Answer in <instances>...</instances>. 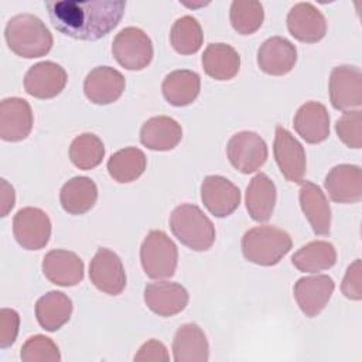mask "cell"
<instances>
[{
  "mask_svg": "<svg viewBox=\"0 0 362 362\" xmlns=\"http://www.w3.org/2000/svg\"><path fill=\"white\" fill-rule=\"evenodd\" d=\"M298 198L301 209L308 219L314 233L318 236L329 235L331 208L322 189L311 181H303Z\"/></svg>",
  "mask_w": 362,
  "mask_h": 362,
  "instance_id": "cell-23",
  "label": "cell"
},
{
  "mask_svg": "<svg viewBox=\"0 0 362 362\" xmlns=\"http://www.w3.org/2000/svg\"><path fill=\"white\" fill-rule=\"evenodd\" d=\"M276 195L274 182L264 173L256 174L250 180L245 195V204L250 218L256 222L269 221L274 211Z\"/></svg>",
  "mask_w": 362,
  "mask_h": 362,
  "instance_id": "cell-25",
  "label": "cell"
},
{
  "mask_svg": "<svg viewBox=\"0 0 362 362\" xmlns=\"http://www.w3.org/2000/svg\"><path fill=\"white\" fill-rule=\"evenodd\" d=\"M335 288L334 280L327 274L307 276L297 280L293 293L294 298L307 317L318 315L328 304Z\"/></svg>",
  "mask_w": 362,
  "mask_h": 362,
  "instance_id": "cell-14",
  "label": "cell"
},
{
  "mask_svg": "<svg viewBox=\"0 0 362 362\" xmlns=\"http://www.w3.org/2000/svg\"><path fill=\"white\" fill-rule=\"evenodd\" d=\"M124 76L112 66H96L85 78V96L95 105H109L116 102L123 90Z\"/></svg>",
  "mask_w": 362,
  "mask_h": 362,
  "instance_id": "cell-17",
  "label": "cell"
},
{
  "mask_svg": "<svg viewBox=\"0 0 362 362\" xmlns=\"http://www.w3.org/2000/svg\"><path fill=\"white\" fill-rule=\"evenodd\" d=\"M112 54L123 68L140 71L153 59V42L143 30L126 27L116 34L112 42Z\"/></svg>",
  "mask_w": 362,
  "mask_h": 362,
  "instance_id": "cell-6",
  "label": "cell"
},
{
  "mask_svg": "<svg viewBox=\"0 0 362 362\" xmlns=\"http://www.w3.org/2000/svg\"><path fill=\"white\" fill-rule=\"evenodd\" d=\"M296 62V45L284 37L267 38L257 49V65L267 75H286L294 68Z\"/></svg>",
  "mask_w": 362,
  "mask_h": 362,
  "instance_id": "cell-20",
  "label": "cell"
},
{
  "mask_svg": "<svg viewBox=\"0 0 362 362\" xmlns=\"http://www.w3.org/2000/svg\"><path fill=\"white\" fill-rule=\"evenodd\" d=\"M229 18L233 30L242 35H249L257 31L264 20L263 6L259 1H232Z\"/></svg>",
  "mask_w": 362,
  "mask_h": 362,
  "instance_id": "cell-35",
  "label": "cell"
},
{
  "mask_svg": "<svg viewBox=\"0 0 362 362\" xmlns=\"http://www.w3.org/2000/svg\"><path fill=\"white\" fill-rule=\"evenodd\" d=\"M324 185L334 202L355 204L362 198V171L352 164L335 165L325 177Z\"/></svg>",
  "mask_w": 362,
  "mask_h": 362,
  "instance_id": "cell-21",
  "label": "cell"
},
{
  "mask_svg": "<svg viewBox=\"0 0 362 362\" xmlns=\"http://www.w3.org/2000/svg\"><path fill=\"white\" fill-rule=\"evenodd\" d=\"M72 314V300L61 291H49L35 303V317L45 331H57L66 324Z\"/></svg>",
  "mask_w": 362,
  "mask_h": 362,
  "instance_id": "cell-29",
  "label": "cell"
},
{
  "mask_svg": "<svg viewBox=\"0 0 362 362\" xmlns=\"http://www.w3.org/2000/svg\"><path fill=\"white\" fill-rule=\"evenodd\" d=\"M201 89L199 75L194 71L178 69L170 72L161 85L165 100L173 106H187L192 103Z\"/></svg>",
  "mask_w": 362,
  "mask_h": 362,
  "instance_id": "cell-30",
  "label": "cell"
},
{
  "mask_svg": "<svg viewBox=\"0 0 362 362\" xmlns=\"http://www.w3.org/2000/svg\"><path fill=\"white\" fill-rule=\"evenodd\" d=\"M0 206H1V216H6L14 206V201H16V195H14V189L13 187L4 180L1 178V187H0Z\"/></svg>",
  "mask_w": 362,
  "mask_h": 362,
  "instance_id": "cell-41",
  "label": "cell"
},
{
  "mask_svg": "<svg viewBox=\"0 0 362 362\" xmlns=\"http://www.w3.org/2000/svg\"><path fill=\"white\" fill-rule=\"evenodd\" d=\"M105 157V146L93 133H82L76 136L69 147V158L79 170H92L102 163Z\"/></svg>",
  "mask_w": 362,
  "mask_h": 362,
  "instance_id": "cell-34",
  "label": "cell"
},
{
  "mask_svg": "<svg viewBox=\"0 0 362 362\" xmlns=\"http://www.w3.org/2000/svg\"><path fill=\"white\" fill-rule=\"evenodd\" d=\"M173 354L177 362L208 361L209 345L204 331L192 322L181 325L173 341Z\"/></svg>",
  "mask_w": 362,
  "mask_h": 362,
  "instance_id": "cell-26",
  "label": "cell"
},
{
  "mask_svg": "<svg viewBox=\"0 0 362 362\" xmlns=\"http://www.w3.org/2000/svg\"><path fill=\"white\" fill-rule=\"evenodd\" d=\"M170 355L163 342L157 339H150L144 342L137 354L134 355L136 362H150V361H168Z\"/></svg>",
  "mask_w": 362,
  "mask_h": 362,
  "instance_id": "cell-40",
  "label": "cell"
},
{
  "mask_svg": "<svg viewBox=\"0 0 362 362\" xmlns=\"http://www.w3.org/2000/svg\"><path fill=\"white\" fill-rule=\"evenodd\" d=\"M140 260L150 279H168L175 273L178 249L165 232L150 230L141 243Z\"/></svg>",
  "mask_w": 362,
  "mask_h": 362,
  "instance_id": "cell-5",
  "label": "cell"
},
{
  "mask_svg": "<svg viewBox=\"0 0 362 362\" xmlns=\"http://www.w3.org/2000/svg\"><path fill=\"white\" fill-rule=\"evenodd\" d=\"M98 199V187L89 177H74L66 181L59 192V201L65 212L82 215L90 211Z\"/></svg>",
  "mask_w": 362,
  "mask_h": 362,
  "instance_id": "cell-28",
  "label": "cell"
},
{
  "mask_svg": "<svg viewBox=\"0 0 362 362\" xmlns=\"http://www.w3.org/2000/svg\"><path fill=\"white\" fill-rule=\"evenodd\" d=\"M293 124L298 136L310 144L322 143L329 136V115L320 102H305L294 115Z\"/></svg>",
  "mask_w": 362,
  "mask_h": 362,
  "instance_id": "cell-22",
  "label": "cell"
},
{
  "mask_svg": "<svg viewBox=\"0 0 362 362\" xmlns=\"http://www.w3.org/2000/svg\"><path fill=\"white\" fill-rule=\"evenodd\" d=\"M20 327V315L13 308H1L0 311V348L6 349L14 344Z\"/></svg>",
  "mask_w": 362,
  "mask_h": 362,
  "instance_id": "cell-38",
  "label": "cell"
},
{
  "mask_svg": "<svg viewBox=\"0 0 362 362\" xmlns=\"http://www.w3.org/2000/svg\"><path fill=\"white\" fill-rule=\"evenodd\" d=\"M337 262L335 247L325 240H314L298 249L293 257L291 263L300 272L317 273L331 269Z\"/></svg>",
  "mask_w": 362,
  "mask_h": 362,
  "instance_id": "cell-31",
  "label": "cell"
},
{
  "mask_svg": "<svg viewBox=\"0 0 362 362\" xmlns=\"http://www.w3.org/2000/svg\"><path fill=\"white\" fill-rule=\"evenodd\" d=\"M273 151L284 178L290 182L301 184L307 168L305 151L301 143L283 126H276Z\"/></svg>",
  "mask_w": 362,
  "mask_h": 362,
  "instance_id": "cell-10",
  "label": "cell"
},
{
  "mask_svg": "<svg viewBox=\"0 0 362 362\" xmlns=\"http://www.w3.org/2000/svg\"><path fill=\"white\" fill-rule=\"evenodd\" d=\"M4 37L8 48L23 58H40L52 48V34L34 14H17L6 25Z\"/></svg>",
  "mask_w": 362,
  "mask_h": 362,
  "instance_id": "cell-2",
  "label": "cell"
},
{
  "mask_svg": "<svg viewBox=\"0 0 362 362\" xmlns=\"http://www.w3.org/2000/svg\"><path fill=\"white\" fill-rule=\"evenodd\" d=\"M287 28L296 40L314 44L324 38L327 20L311 3H297L287 14Z\"/></svg>",
  "mask_w": 362,
  "mask_h": 362,
  "instance_id": "cell-16",
  "label": "cell"
},
{
  "mask_svg": "<svg viewBox=\"0 0 362 362\" xmlns=\"http://www.w3.org/2000/svg\"><path fill=\"white\" fill-rule=\"evenodd\" d=\"M52 25L75 40L96 41L107 35L122 20L123 0H57L47 1Z\"/></svg>",
  "mask_w": 362,
  "mask_h": 362,
  "instance_id": "cell-1",
  "label": "cell"
},
{
  "mask_svg": "<svg viewBox=\"0 0 362 362\" xmlns=\"http://www.w3.org/2000/svg\"><path fill=\"white\" fill-rule=\"evenodd\" d=\"M226 154L238 171L250 174L257 171L267 160V144L255 132H239L230 137Z\"/></svg>",
  "mask_w": 362,
  "mask_h": 362,
  "instance_id": "cell-7",
  "label": "cell"
},
{
  "mask_svg": "<svg viewBox=\"0 0 362 362\" xmlns=\"http://www.w3.org/2000/svg\"><path fill=\"white\" fill-rule=\"evenodd\" d=\"M201 199L216 218L229 216L240 204V191L228 178L208 175L201 184Z\"/></svg>",
  "mask_w": 362,
  "mask_h": 362,
  "instance_id": "cell-12",
  "label": "cell"
},
{
  "mask_svg": "<svg viewBox=\"0 0 362 362\" xmlns=\"http://www.w3.org/2000/svg\"><path fill=\"white\" fill-rule=\"evenodd\" d=\"M42 273L52 284L72 287L83 279V262L74 252L54 249L42 259Z\"/></svg>",
  "mask_w": 362,
  "mask_h": 362,
  "instance_id": "cell-18",
  "label": "cell"
},
{
  "mask_svg": "<svg viewBox=\"0 0 362 362\" xmlns=\"http://www.w3.org/2000/svg\"><path fill=\"white\" fill-rule=\"evenodd\" d=\"M20 358L24 362H59L61 354L51 338L45 335H34L21 346Z\"/></svg>",
  "mask_w": 362,
  "mask_h": 362,
  "instance_id": "cell-36",
  "label": "cell"
},
{
  "mask_svg": "<svg viewBox=\"0 0 362 362\" xmlns=\"http://www.w3.org/2000/svg\"><path fill=\"white\" fill-rule=\"evenodd\" d=\"M342 294L349 300L362 298V284H361V259H356L346 270L345 277L341 284Z\"/></svg>",
  "mask_w": 362,
  "mask_h": 362,
  "instance_id": "cell-39",
  "label": "cell"
},
{
  "mask_svg": "<svg viewBox=\"0 0 362 362\" xmlns=\"http://www.w3.org/2000/svg\"><path fill=\"white\" fill-rule=\"evenodd\" d=\"M66 81L68 75L61 65L52 61H42L27 71L24 89L37 99H51L64 90Z\"/></svg>",
  "mask_w": 362,
  "mask_h": 362,
  "instance_id": "cell-13",
  "label": "cell"
},
{
  "mask_svg": "<svg viewBox=\"0 0 362 362\" xmlns=\"http://www.w3.org/2000/svg\"><path fill=\"white\" fill-rule=\"evenodd\" d=\"M147 158L144 153L137 147H126L110 156L107 161L109 175L120 182L136 181L146 170Z\"/></svg>",
  "mask_w": 362,
  "mask_h": 362,
  "instance_id": "cell-32",
  "label": "cell"
},
{
  "mask_svg": "<svg viewBox=\"0 0 362 362\" xmlns=\"http://www.w3.org/2000/svg\"><path fill=\"white\" fill-rule=\"evenodd\" d=\"M188 291L178 283L156 281L144 287L146 305L160 317H171L181 313L188 304Z\"/></svg>",
  "mask_w": 362,
  "mask_h": 362,
  "instance_id": "cell-19",
  "label": "cell"
},
{
  "mask_svg": "<svg viewBox=\"0 0 362 362\" xmlns=\"http://www.w3.org/2000/svg\"><path fill=\"white\" fill-rule=\"evenodd\" d=\"M204 41L201 24L192 16H182L171 27L170 42L181 55L195 54Z\"/></svg>",
  "mask_w": 362,
  "mask_h": 362,
  "instance_id": "cell-33",
  "label": "cell"
},
{
  "mask_svg": "<svg viewBox=\"0 0 362 362\" xmlns=\"http://www.w3.org/2000/svg\"><path fill=\"white\" fill-rule=\"evenodd\" d=\"M182 139L181 124L168 116H154L146 120L140 129V141L154 151H168Z\"/></svg>",
  "mask_w": 362,
  "mask_h": 362,
  "instance_id": "cell-24",
  "label": "cell"
},
{
  "mask_svg": "<svg viewBox=\"0 0 362 362\" xmlns=\"http://www.w3.org/2000/svg\"><path fill=\"white\" fill-rule=\"evenodd\" d=\"M202 68L208 76L216 81H229L238 75L240 57L238 51L225 42L209 44L202 54Z\"/></svg>",
  "mask_w": 362,
  "mask_h": 362,
  "instance_id": "cell-27",
  "label": "cell"
},
{
  "mask_svg": "<svg viewBox=\"0 0 362 362\" xmlns=\"http://www.w3.org/2000/svg\"><path fill=\"white\" fill-rule=\"evenodd\" d=\"M93 286L109 296L120 294L126 287V273L120 257L110 249L99 247L89 264Z\"/></svg>",
  "mask_w": 362,
  "mask_h": 362,
  "instance_id": "cell-11",
  "label": "cell"
},
{
  "mask_svg": "<svg viewBox=\"0 0 362 362\" xmlns=\"http://www.w3.org/2000/svg\"><path fill=\"white\" fill-rule=\"evenodd\" d=\"M339 140L349 148L362 147V112L348 110L335 123Z\"/></svg>",
  "mask_w": 362,
  "mask_h": 362,
  "instance_id": "cell-37",
  "label": "cell"
},
{
  "mask_svg": "<svg viewBox=\"0 0 362 362\" xmlns=\"http://www.w3.org/2000/svg\"><path fill=\"white\" fill-rule=\"evenodd\" d=\"M329 99L338 110H354L362 105V72L355 65L335 66L329 75Z\"/></svg>",
  "mask_w": 362,
  "mask_h": 362,
  "instance_id": "cell-9",
  "label": "cell"
},
{
  "mask_svg": "<svg viewBox=\"0 0 362 362\" xmlns=\"http://www.w3.org/2000/svg\"><path fill=\"white\" fill-rule=\"evenodd\" d=\"M170 229L184 246L197 252L208 250L215 242L212 221L192 204H181L171 212Z\"/></svg>",
  "mask_w": 362,
  "mask_h": 362,
  "instance_id": "cell-4",
  "label": "cell"
},
{
  "mask_svg": "<svg viewBox=\"0 0 362 362\" xmlns=\"http://www.w3.org/2000/svg\"><path fill=\"white\" fill-rule=\"evenodd\" d=\"M13 233L21 247L40 250L51 238V221L42 209L25 206L14 215Z\"/></svg>",
  "mask_w": 362,
  "mask_h": 362,
  "instance_id": "cell-8",
  "label": "cell"
},
{
  "mask_svg": "<svg viewBox=\"0 0 362 362\" xmlns=\"http://www.w3.org/2000/svg\"><path fill=\"white\" fill-rule=\"evenodd\" d=\"M33 129V110L23 98H6L0 102V137L4 141H21Z\"/></svg>",
  "mask_w": 362,
  "mask_h": 362,
  "instance_id": "cell-15",
  "label": "cell"
},
{
  "mask_svg": "<svg viewBox=\"0 0 362 362\" xmlns=\"http://www.w3.org/2000/svg\"><path fill=\"white\" fill-rule=\"evenodd\" d=\"M240 245L246 260L260 266H274L290 252L293 242L286 230L264 225L246 230Z\"/></svg>",
  "mask_w": 362,
  "mask_h": 362,
  "instance_id": "cell-3",
  "label": "cell"
}]
</instances>
